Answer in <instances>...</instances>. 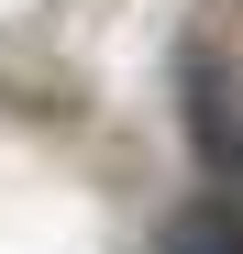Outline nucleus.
<instances>
[{
    "label": "nucleus",
    "mask_w": 243,
    "mask_h": 254,
    "mask_svg": "<svg viewBox=\"0 0 243 254\" xmlns=\"http://www.w3.org/2000/svg\"><path fill=\"white\" fill-rule=\"evenodd\" d=\"M188 122H199V155H210L221 177H243V89L221 77V56H210V45L188 56Z\"/></svg>",
    "instance_id": "1"
},
{
    "label": "nucleus",
    "mask_w": 243,
    "mask_h": 254,
    "mask_svg": "<svg viewBox=\"0 0 243 254\" xmlns=\"http://www.w3.org/2000/svg\"><path fill=\"white\" fill-rule=\"evenodd\" d=\"M166 254H243V221H232V210H177Z\"/></svg>",
    "instance_id": "2"
}]
</instances>
